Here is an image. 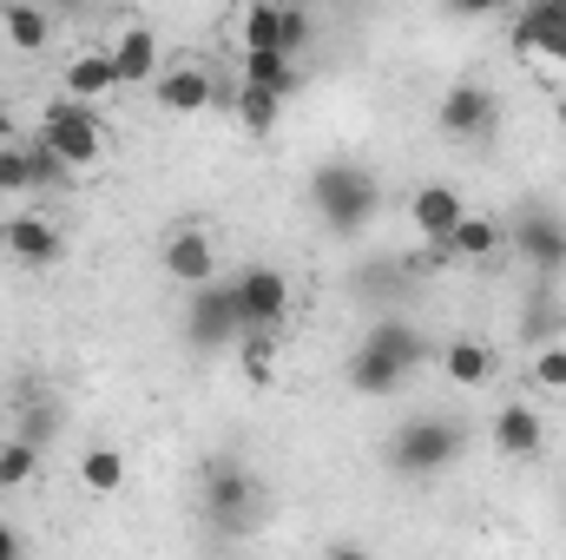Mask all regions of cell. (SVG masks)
Masks as SVG:
<instances>
[{
  "mask_svg": "<svg viewBox=\"0 0 566 560\" xmlns=\"http://www.w3.org/2000/svg\"><path fill=\"white\" fill-rule=\"evenodd\" d=\"M310 211H316L323 231L363 238L376 225V211H382V178L369 165H356V158H323L310 172Z\"/></svg>",
  "mask_w": 566,
  "mask_h": 560,
  "instance_id": "obj_1",
  "label": "cell"
},
{
  "mask_svg": "<svg viewBox=\"0 0 566 560\" xmlns=\"http://www.w3.org/2000/svg\"><path fill=\"white\" fill-rule=\"evenodd\" d=\"M468 455V428L454 416H409L389 435V475L402 481H434Z\"/></svg>",
  "mask_w": 566,
  "mask_h": 560,
  "instance_id": "obj_2",
  "label": "cell"
},
{
  "mask_svg": "<svg viewBox=\"0 0 566 560\" xmlns=\"http://www.w3.org/2000/svg\"><path fill=\"white\" fill-rule=\"evenodd\" d=\"M33 139L46 145L53 158H66V172H93V165L106 158V126H99V113H93L86 100H73V93H60V100L40 113Z\"/></svg>",
  "mask_w": 566,
  "mask_h": 560,
  "instance_id": "obj_3",
  "label": "cell"
},
{
  "mask_svg": "<svg viewBox=\"0 0 566 560\" xmlns=\"http://www.w3.org/2000/svg\"><path fill=\"white\" fill-rule=\"evenodd\" d=\"M238 336H244L238 290L224 278L198 283V290L185 297V343H191V350H238Z\"/></svg>",
  "mask_w": 566,
  "mask_h": 560,
  "instance_id": "obj_4",
  "label": "cell"
},
{
  "mask_svg": "<svg viewBox=\"0 0 566 560\" xmlns=\"http://www.w3.org/2000/svg\"><path fill=\"white\" fill-rule=\"evenodd\" d=\"M310 33L316 27H310V13L296 0H251L244 20H238V46L244 53H290L296 60L310 46Z\"/></svg>",
  "mask_w": 566,
  "mask_h": 560,
  "instance_id": "obj_5",
  "label": "cell"
},
{
  "mask_svg": "<svg viewBox=\"0 0 566 560\" xmlns=\"http://www.w3.org/2000/svg\"><path fill=\"white\" fill-rule=\"evenodd\" d=\"M507 251L521 265H534L541 278H560L566 271V211H554V205H521L507 218Z\"/></svg>",
  "mask_w": 566,
  "mask_h": 560,
  "instance_id": "obj_6",
  "label": "cell"
},
{
  "mask_svg": "<svg viewBox=\"0 0 566 560\" xmlns=\"http://www.w3.org/2000/svg\"><path fill=\"white\" fill-rule=\"evenodd\" d=\"M434 126H441L448 139H461V145L488 139V133L501 126V100H494V86H481V80H454V86L434 100Z\"/></svg>",
  "mask_w": 566,
  "mask_h": 560,
  "instance_id": "obj_7",
  "label": "cell"
},
{
  "mask_svg": "<svg viewBox=\"0 0 566 560\" xmlns=\"http://www.w3.org/2000/svg\"><path fill=\"white\" fill-rule=\"evenodd\" d=\"M238 317H244V330H283V317H290V278H283L277 265H244L238 278Z\"/></svg>",
  "mask_w": 566,
  "mask_h": 560,
  "instance_id": "obj_8",
  "label": "cell"
},
{
  "mask_svg": "<svg viewBox=\"0 0 566 560\" xmlns=\"http://www.w3.org/2000/svg\"><path fill=\"white\" fill-rule=\"evenodd\" d=\"M343 383H349V396H369V403H389L402 383H409V363L402 356H389L376 336H363L349 356H343Z\"/></svg>",
  "mask_w": 566,
  "mask_h": 560,
  "instance_id": "obj_9",
  "label": "cell"
},
{
  "mask_svg": "<svg viewBox=\"0 0 566 560\" xmlns=\"http://www.w3.org/2000/svg\"><path fill=\"white\" fill-rule=\"evenodd\" d=\"M514 53L521 60H541V66H566V7H547V0H527L514 13Z\"/></svg>",
  "mask_w": 566,
  "mask_h": 560,
  "instance_id": "obj_10",
  "label": "cell"
},
{
  "mask_svg": "<svg viewBox=\"0 0 566 560\" xmlns=\"http://www.w3.org/2000/svg\"><path fill=\"white\" fill-rule=\"evenodd\" d=\"M158 265H165V278L178 283V290H198V283L218 278V245H211L205 225H178V231H165Z\"/></svg>",
  "mask_w": 566,
  "mask_h": 560,
  "instance_id": "obj_11",
  "label": "cell"
},
{
  "mask_svg": "<svg viewBox=\"0 0 566 560\" xmlns=\"http://www.w3.org/2000/svg\"><path fill=\"white\" fill-rule=\"evenodd\" d=\"M211 100H218V80H211L198 60H178V66H165V73L151 80V106L171 113V120H198Z\"/></svg>",
  "mask_w": 566,
  "mask_h": 560,
  "instance_id": "obj_12",
  "label": "cell"
},
{
  "mask_svg": "<svg viewBox=\"0 0 566 560\" xmlns=\"http://www.w3.org/2000/svg\"><path fill=\"white\" fill-rule=\"evenodd\" d=\"M461 211H468V198H461V185H448V178H428L409 191V231L422 238V245H448V231L461 225Z\"/></svg>",
  "mask_w": 566,
  "mask_h": 560,
  "instance_id": "obj_13",
  "label": "cell"
},
{
  "mask_svg": "<svg viewBox=\"0 0 566 560\" xmlns=\"http://www.w3.org/2000/svg\"><path fill=\"white\" fill-rule=\"evenodd\" d=\"M0 245H7V258H13V265H33V271H46V265H60V258H66L60 225H53V218H40V211L7 218V225H0Z\"/></svg>",
  "mask_w": 566,
  "mask_h": 560,
  "instance_id": "obj_14",
  "label": "cell"
},
{
  "mask_svg": "<svg viewBox=\"0 0 566 560\" xmlns=\"http://www.w3.org/2000/svg\"><path fill=\"white\" fill-rule=\"evenodd\" d=\"M251 508H258V481H251V468H238V462H211V468H205V515L224 521V528H238V521H251Z\"/></svg>",
  "mask_w": 566,
  "mask_h": 560,
  "instance_id": "obj_15",
  "label": "cell"
},
{
  "mask_svg": "<svg viewBox=\"0 0 566 560\" xmlns=\"http://www.w3.org/2000/svg\"><path fill=\"white\" fill-rule=\"evenodd\" d=\"M434 363H441V383L461 390V396H474V390L494 383V343H481V336H448L434 350Z\"/></svg>",
  "mask_w": 566,
  "mask_h": 560,
  "instance_id": "obj_16",
  "label": "cell"
},
{
  "mask_svg": "<svg viewBox=\"0 0 566 560\" xmlns=\"http://www.w3.org/2000/svg\"><path fill=\"white\" fill-rule=\"evenodd\" d=\"M494 455H507V462L547 455V416L534 403H501L494 409Z\"/></svg>",
  "mask_w": 566,
  "mask_h": 560,
  "instance_id": "obj_17",
  "label": "cell"
},
{
  "mask_svg": "<svg viewBox=\"0 0 566 560\" xmlns=\"http://www.w3.org/2000/svg\"><path fill=\"white\" fill-rule=\"evenodd\" d=\"M106 53H113V66H119V86H151V80L165 73L158 33H151L145 20H133V27H126V33H119V40H113Z\"/></svg>",
  "mask_w": 566,
  "mask_h": 560,
  "instance_id": "obj_18",
  "label": "cell"
},
{
  "mask_svg": "<svg viewBox=\"0 0 566 560\" xmlns=\"http://www.w3.org/2000/svg\"><path fill=\"white\" fill-rule=\"evenodd\" d=\"M448 251H454L461 265H494V258L507 251V218H494V211H461V225L448 231Z\"/></svg>",
  "mask_w": 566,
  "mask_h": 560,
  "instance_id": "obj_19",
  "label": "cell"
},
{
  "mask_svg": "<svg viewBox=\"0 0 566 560\" xmlns=\"http://www.w3.org/2000/svg\"><path fill=\"white\" fill-rule=\"evenodd\" d=\"M60 93L86 100V106H99L106 93H119V66H113V53H106V46L73 53V60H66V73H60Z\"/></svg>",
  "mask_w": 566,
  "mask_h": 560,
  "instance_id": "obj_20",
  "label": "cell"
},
{
  "mask_svg": "<svg viewBox=\"0 0 566 560\" xmlns=\"http://www.w3.org/2000/svg\"><path fill=\"white\" fill-rule=\"evenodd\" d=\"M73 475H80V488L93 495V501H113V495H126V448H113V442H93V448H80V462H73Z\"/></svg>",
  "mask_w": 566,
  "mask_h": 560,
  "instance_id": "obj_21",
  "label": "cell"
},
{
  "mask_svg": "<svg viewBox=\"0 0 566 560\" xmlns=\"http://www.w3.org/2000/svg\"><path fill=\"white\" fill-rule=\"evenodd\" d=\"M0 33H7V46H13V53H27V60H33V53H46V46H53V13H46L40 0H7V7H0Z\"/></svg>",
  "mask_w": 566,
  "mask_h": 560,
  "instance_id": "obj_22",
  "label": "cell"
},
{
  "mask_svg": "<svg viewBox=\"0 0 566 560\" xmlns=\"http://www.w3.org/2000/svg\"><path fill=\"white\" fill-rule=\"evenodd\" d=\"M238 80H251V86H264V93L290 100V93L303 86V66H296L290 53H244V73H238Z\"/></svg>",
  "mask_w": 566,
  "mask_h": 560,
  "instance_id": "obj_23",
  "label": "cell"
},
{
  "mask_svg": "<svg viewBox=\"0 0 566 560\" xmlns=\"http://www.w3.org/2000/svg\"><path fill=\"white\" fill-rule=\"evenodd\" d=\"M231 113H238V126H244V133H258V139H264V133L283 120V100H277V93H264V86H251V80H238V86H231Z\"/></svg>",
  "mask_w": 566,
  "mask_h": 560,
  "instance_id": "obj_24",
  "label": "cell"
},
{
  "mask_svg": "<svg viewBox=\"0 0 566 560\" xmlns=\"http://www.w3.org/2000/svg\"><path fill=\"white\" fill-rule=\"evenodd\" d=\"M40 191V165H33V139H0V198Z\"/></svg>",
  "mask_w": 566,
  "mask_h": 560,
  "instance_id": "obj_25",
  "label": "cell"
},
{
  "mask_svg": "<svg viewBox=\"0 0 566 560\" xmlns=\"http://www.w3.org/2000/svg\"><path fill=\"white\" fill-rule=\"evenodd\" d=\"M369 336H376V343H382L389 356H402L409 370H416V363H428V356H434V343H428V336H422V330H416V323H409V317H382V323H376Z\"/></svg>",
  "mask_w": 566,
  "mask_h": 560,
  "instance_id": "obj_26",
  "label": "cell"
},
{
  "mask_svg": "<svg viewBox=\"0 0 566 560\" xmlns=\"http://www.w3.org/2000/svg\"><path fill=\"white\" fill-rule=\"evenodd\" d=\"M40 442H27V435H7L0 442V495H13V488H27L33 475H40Z\"/></svg>",
  "mask_w": 566,
  "mask_h": 560,
  "instance_id": "obj_27",
  "label": "cell"
},
{
  "mask_svg": "<svg viewBox=\"0 0 566 560\" xmlns=\"http://www.w3.org/2000/svg\"><path fill=\"white\" fill-rule=\"evenodd\" d=\"M238 363H244L251 383H264V376L277 370V330H244V336H238Z\"/></svg>",
  "mask_w": 566,
  "mask_h": 560,
  "instance_id": "obj_28",
  "label": "cell"
},
{
  "mask_svg": "<svg viewBox=\"0 0 566 560\" xmlns=\"http://www.w3.org/2000/svg\"><path fill=\"white\" fill-rule=\"evenodd\" d=\"M527 383L547 390V396H566V343H541L527 356Z\"/></svg>",
  "mask_w": 566,
  "mask_h": 560,
  "instance_id": "obj_29",
  "label": "cell"
},
{
  "mask_svg": "<svg viewBox=\"0 0 566 560\" xmlns=\"http://www.w3.org/2000/svg\"><path fill=\"white\" fill-rule=\"evenodd\" d=\"M53 428H60V409H46V403H40V409H27V422H20V435H27V442H40V448L53 442Z\"/></svg>",
  "mask_w": 566,
  "mask_h": 560,
  "instance_id": "obj_30",
  "label": "cell"
},
{
  "mask_svg": "<svg viewBox=\"0 0 566 560\" xmlns=\"http://www.w3.org/2000/svg\"><path fill=\"white\" fill-rule=\"evenodd\" d=\"M448 13L454 20H494V13H507V0H448Z\"/></svg>",
  "mask_w": 566,
  "mask_h": 560,
  "instance_id": "obj_31",
  "label": "cell"
},
{
  "mask_svg": "<svg viewBox=\"0 0 566 560\" xmlns=\"http://www.w3.org/2000/svg\"><path fill=\"white\" fill-rule=\"evenodd\" d=\"M13 554H20V535H13V528L0 521V560H13Z\"/></svg>",
  "mask_w": 566,
  "mask_h": 560,
  "instance_id": "obj_32",
  "label": "cell"
},
{
  "mask_svg": "<svg viewBox=\"0 0 566 560\" xmlns=\"http://www.w3.org/2000/svg\"><path fill=\"white\" fill-rule=\"evenodd\" d=\"M554 126H560V139H566V86L554 93Z\"/></svg>",
  "mask_w": 566,
  "mask_h": 560,
  "instance_id": "obj_33",
  "label": "cell"
},
{
  "mask_svg": "<svg viewBox=\"0 0 566 560\" xmlns=\"http://www.w3.org/2000/svg\"><path fill=\"white\" fill-rule=\"evenodd\" d=\"M66 7H93V0H66Z\"/></svg>",
  "mask_w": 566,
  "mask_h": 560,
  "instance_id": "obj_34",
  "label": "cell"
},
{
  "mask_svg": "<svg viewBox=\"0 0 566 560\" xmlns=\"http://www.w3.org/2000/svg\"><path fill=\"white\" fill-rule=\"evenodd\" d=\"M547 7H566V0H547Z\"/></svg>",
  "mask_w": 566,
  "mask_h": 560,
  "instance_id": "obj_35",
  "label": "cell"
}]
</instances>
